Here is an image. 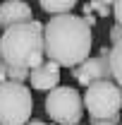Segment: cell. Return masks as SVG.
<instances>
[{
  "label": "cell",
  "instance_id": "cell-1",
  "mask_svg": "<svg viewBox=\"0 0 122 125\" xmlns=\"http://www.w3.org/2000/svg\"><path fill=\"white\" fill-rule=\"evenodd\" d=\"M93 29L79 15H55L43 24L46 58L58 67H77L91 55Z\"/></svg>",
  "mask_w": 122,
  "mask_h": 125
},
{
  "label": "cell",
  "instance_id": "cell-22",
  "mask_svg": "<svg viewBox=\"0 0 122 125\" xmlns=\"http://www.w3.org/2000/svg\"><path fill=\"white\" fill-rule=\"evenodd\" d=\"M120 125H122V123H120Z\"/></svg>",
  "mask_w": 122,
  "mask_h": 125
},
{
  "label": "cell",
  "instance_id": "cell-14",
  "mask_svg": "<svg viewBox=\"0 0 122 125\" xmlns=\"http://www.w3.org/2000/svg\"><path fill=\"white\" fill-rule=\"evenodd\" d=\"M110 12H113V17H115V22L122 24V0H115V2H113Z\"/></svg>",
  "mask_w": 122,
  "mask_h": 125
},
{
  "label": "cell",
  "instance_id": "cell-13",
  "mask_svg": "<svg viewBox=\"0 0 122 125\" xmlns=\"http://www.w3.org/2000/svg\"><path fill=\"white\" fill-rule=\"evenodd\" d=\"M108 39H110V43H117V41L122 39V24L115 22V24L110 27V31H108Z\"/></svg>",
  "mask_w": 122,
  "mask_h": 125
},
{
  "label": "cell",
  "instance_id": "cell-10",
  "mask_svg": "<svg viewBox=\"0 0 122 125\" xmlns=\"http://www.w3.org/2000/svg\"><path fill=\"white\" fill-rule=\"evenodd\" d=\"M38 5H41L43 12L55 17V15H70L79 5V0H38Z\"/></svg>",
  "mask_w": 122,
  "mask_h": 125
},
{
  "label": "cell",
  "instance_id": "cell-16",
  "mask_svg": "<svg viewBox=\"0 0 122 125\" xmlns=\"http://www.w3.org/2000/svg\"><path fill=\"white\" fill-rule=\"evenodd\" d=\"M24 125H46V123H43V120H38V118H31L29 123H24Z\"/></svg>",
  "mask_w": 122,
  "mask_h": 125
},
{
  "label": "cell",
  "instance_id": "cell-21",
  "mask_svg": "<svg viewBox=\"0 0 122 125\" xmlns=\"http://www.w3.org/2000/svg\"><path fill=\"white\" fill-rule=\"evenodd\" d=\"M79 125H81V123H79Z\"/></svg>",
  "mask_w": 122,
  "mask_h": 125
},
{
  "label": "cell",
  "instance_id": "cell-9",
  "mask_svg": "<svg viewBox=\"0 0 122 125\" xmlns=\"http://www.w3.org/2000/svg\"><path fill=\"white\" fill-rule=\"evenodd\" d=\"M108 62H110V77H113V82L122 89V39L117 43H113Z\"/></svg>",
  "mask_w": 122,
  "mask_h": 125
},
{
  "label": "cell",
  "instance_id": "cell-15",
  "mask_svg": "<svg viewBox=\"0 0 122 125\" xmlns=\"http://www.w3.org/2000/svg\"><path fill=\"white\" fill-rule=\"evenodd\" d=\"M5 79H7V65L0 60V82H5Z\"/></svg>",
  "mask_w": 122,
  "mask_h": 125
},
{
  "label": "cell",
  "instance_id": "cell-11",
  "mask_svg": "<svg viewBox=\"0 0 122 125\" xmlns=\"http://www.w3.org/2000/svg\"><path fill=\"white\" fill-rule=\"evenodd\" d=\"M86 12H93L96 17H108L110 15V7L103 5L101 0H89V2L84 5V15H86Z\"/></svg>",
  "mask_w": 122,
  "mask_h": 125
},
{
  "label": "cell",
  "instance_id": "cell-12",
  "mask_svg": "<svg viewBox=\"0 0 122 125\" xmlns=\"http://www.w3.org/2000/svg\"><path fill=\"white\" fill-rule=\"evenodd\" d=\"M7 79H10V82H19V84H26V79H29V70L7 67Z\"/></svg>",
  "mask_w": 122,
  "mask_h": 125
},
{
  "label": "cell",
  "instance_id": "cell-23",
  "mask_svg": "<svg viewBox=\"0 0 122 125\" xmlns=\"http://www.w3.org/2000/svg\"><path fill=\"white\" fill-rule=\"evenodd\" d=\"M46 125H48V123H46Z\"/></svg>",
  "mask_w": 122,
  "mask_h": 125
},
{
  "label": "cell",
  "instance_id": "cell-17",
  "mask_svg": "<svg viewBox=\"0 0 122 125\" xmlns=\"http://www.w3.org/2000/svg\"><path fill=\"white\" fill-rule=\"evenodd\" d=\"M91 125H115V123H110V120H91Z\"/></svg>",
  "mask_w": 122,
  "mask_h": 125
},
{
  "label": "cell",
  "instance_id": "cell-4",
  "mask_svg": "<svg viewBox=\"0 0 122 125\" xmlns=\"http://www.w3.org/2000/svg\"><path fill=\"white\" fill-rule=\"evenodd\" d=\"M34 113V94L26 84L0 82V125H24Z\"/></svg>",
  "mask_w": 122,
  "mask_h": 125
},
{
  "label": "cell",
  "instance_id": "cell-8",
  "mask_svg": "<svg viewBox=\"0 0 122 125\" xmlns=\"http://www.w3.org/2000/svg\"><path fill=\"white\" fill-rule=\"evenodd\" d=\"M34 12H31V5L26 0H2L0 5V31L12 27V24H24L31 22Z\"/></svg>",
  "mask_w": 122,
  "mask_h": 125
},
{
  "label": "cell",
  "instance_id": "cell-5",
  "mask_svg": "<svg viewBox=\"0 0 122 125\" xmlns=\"http://www.w3.org/2000/svg\"><path fill=\"white\" fill-rule=\"evenodd\" d=\"M43 108H46V115L55 125H79L81 115H84V101L74 87L58 84L55 89H50L46 94Z\"/></svg>",
  "mask_w": 122,
  "mask_h": 125
},
{
  "label": "cell",
  "instance_id": "cell-2",
  "mask_svg": "<svg viewBox=\"0 0 122 125\" xmlns=\"http://www.w3.org/2000/svg\"><path fill=\"white\" fill-rule=\"evenodd\" d=\"M0 60L7 67L34 70L46 60L43 51V22L31 19L24 24H12L0 31Z\"/></svg>",
  "mask_w": 122,
  "mask_h": 125
},
{
  "label": "cell",
  "instance_id": "cell-3",
  "mask_svg": "<svg viewBox=\"0 0 122 125\" xmlns=\"http://www.w3.org/2000/svg\"><path fill=\"white\" fill-rule=\"evenodd\" d=\"M81 101L91 120H110L120 125V87L113 79L91 82L81 94Z\"/></svg>",
  "mask_w": 122,
  "mask_h": 125
},
{
  "label": "cell",
  "instance_id": "cell-18",
  "mask_svg": "<svg viewBox=\"0 0 122 125\" xmlns=\"http://www.w3.org/2000/svg\"><path fill=\"white\" fill-rule=\"evenodd\" d=\"M101 2H103V5H108V7H113V2H115V0H101Z\"/></svg>",
  "mask_w": 122,
  "mask_h": 125
},
{
  "label": "cell",
  "instance_id": "cell-20",
  "mask_svg": "<svg viewBox=\"0 0 122 125\" xmlns=\"http://www.w3.org/2000/svg\"><path fill=\"white\" fill-rule=\"evenodd\" d=\"M86 2H89V0H86Z\"/></svg>",
  "mask_w": 122,
  "mask_h": 125
},
{
  "label": "cell",
  "instance_id": "cell-7",
  "mask_svg": "<svg viewBox=\"0 0 122 125\" xmlns=\"http://www.w3.org/2000/svg\"><path fill=\"white\" fill-rule=\"evenodd\" d=\"M26 84H31V89H36V92H50L60 84V67L53 60H43L34 70H29Z\"/></svg>",
  "mask_w": 122,
  "mask_h": 125
},
{
  "label": "cell",
  "instance_id": "cell-6",
  "mask_svg": "<svg viewBox=\"0 0 122 125\" xmlns=\"http://www.w3.org/2000/svg\"><path fill=\"white\" fill-rule=\"evenodd\" d=\"M108 55H110V48L103 46L101 51H98V55H89L84 62H79L77 67H72L74 79L81 84V87H89L91 82H101V79H113L110 77Z\"/></svg>",
  "mask_w": 122,
  "mask_h": 125
},
{
  "label": "cell",
  "instance_id": "cell-19",
  "mask_svg": "<svg viewBox=\"0 0 122 125\" xmlns=\"http://www.w3.org/2000/svg\"><path fill=\"white\" fill-rule=\"evenodd\" d=\"M120 111H122V89H120Z\"/></svg>",
  "mask_w": 122,
  "mask_h": 125
}]
</instances>
